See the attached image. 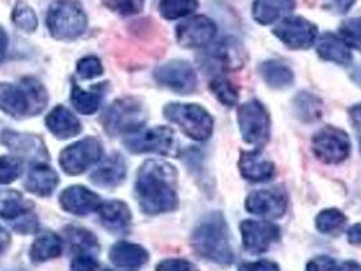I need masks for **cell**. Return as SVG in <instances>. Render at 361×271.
<instances>
[{"label": "cell", "instance_id": "obj_16", "mask_svg": "<svg viewBox=\"0 0 361 271\" xmlns=\"http://www.w3.org/2000/svg\"><path fill=\"white\" fill-rule=\"evenodd\" d=\"M245 208L249 213L264 218H281L287 213L288 198L283 189H261L250 193L245 202Z\"/></svg>", "mask_w": 361, "mask_h": 271}, {"label": "cell", "instance_id": "obj_17", "mask_svg": "<svg viewBox=\"0 0 361 271\" xmlns=\"http://www.w3.org/2000/svg\"><path fill=\"white\" fill-rule=\"evenodd\" d=\"M59 201L64 212L79 217L89 216L92 212H97L102 203V199L97 193L80 184L63 190Z\"/></svg>", "mask_w": 361, "mask_h": 271}, {"label": "cell", "instance_id": "obj_1", "mask_svg": "<svg viewBox=\"0 0 361 271\" xmlns=\"http://www.w3.org/2000/svg\"><path fill=\"white\" fill-rule=\"evenodd\" d=\"M177 170L170 163L151 159L142 164L137 171L135 191L145 215L158 216L177 210Z\"/></svg>", "mask_w": 361, "mask_h": 271}, {"label": "cell", "instance_id": "obj_23", "mask_svg": "<svg viewBox=\"0 0 361 271\" xmlns=\"http://www.w3.org/2000/svg\"><path fill=\"white\" fill-rule=\"evenodd\" d=\"M45 125L54 137L60 140H67L78 136L82 132V124L71 110L66 106H56L47 115Z\"/></svg>", "mask_w": 361, "mask_h": 271}, {"label": "cell", "instance_id": "obj_8", "mask_svg": "<svg viewBox=\"0 0 361 271\" xmlns=\"http://www.w3.org/2000/svg\"><path fill=\"white\" fill-rule=\"evenodd\" d=\"M238 124L245 143L261 148L269 141L271 115L259 101L252 99L238 108Z\"/></svg>", "mask_w": 361, "mask_h": 271}, {"label": "cell", "instance_id": "obj_18", "mask_svg": "<svg viewBox=\"0 0 361 271\" xmlns=\"http://www.w3.org/2000/svg\"><path fill=\"white\" fill-rule=\"evenodd\" d=\"M208 54L224 73L240 71L247 61L246 49L235 37L221 38L211 46Z\"/></svg>", "mask_w": 361, "mask_h": 271}, {"label": "cell", "instance_id": "obj_14", "mask_svg": "<svg viewBox=\"0 0 361 271\" xmlns=\"http://www.w3.org/2000/svg\"><path fill=\"white\" fill-rule=\"evenodd\" d=\"M216 34V23L205 15L185 19L176 29L177 42L185 49L205 48L215 39Z\"/></svg>", "mask_w": 361, "mask_h": 271}, {"label": "cell", "instance_id": "obj_27", "mask_svg": "<svg viewBox=\"0 0 361 271\" xmlns=\"http://www.w3.org/2000/svg\"><path fill=\"white\" fill-rule=\"evenodd\" d=\"M296 8V0H254L252 14L257 23L268 26L289 17Z\"/></svg>", "mask_w": 361, "mask_h": 271}, {"label": "cell", "instance_id": "obj_4", "mask_svg": "<svg viewBox=\"0 0 361 271\" xmlns=\"http://www.w3.org/2000/svg\"><path fill=\"white\" fill-rule=\"evenodd\" d=\"M147 120V108L140 99L135 96H123L110 103L101 121L105 132L111 137H128L140 132Z\"/></svg>", "mask_w": 361, "mask_h": 271}, {"label": "cell", "instance_id": "obj_41", "mask_svg": "<svg viewBox=\"0 0 361 271\" xmlns=\"http://www.w3.org/2000/svg\"><path fill=\"white\" fill-rule=\"evenodd\" d=\"M73 271H113L98 263L92 255H76L71 263Z\"/></svg>", "mask_w": 361, "mask_h": 271}, {"label": "cell", "instance_id": "obj_13", "mask_svg": "<svg viewBox=\"0 0 361 271\" xmlns=\"http://www.w3.org/2000/svg\"><path fill=\"white\" fill-rule=\"evenodd\" d=\"M242 244L246 253L261 255L268 253L281 237V229L271 221L245 220L239 225Z\"/></svg>", "mask_w": 361, "mask_h": 271}, {"label": "cell", "instance_id": "obj_40", "mask_svg": "<svg viewBox=\"0 0 361 271\" xmlns=\"http://www.w3.org/2000/svg\"><path fill=\"white\" fill-rule=\"evenodd\" d=\"M22 172L18 158L0 156V184H10L17 181Z\"/></svg>", "mask_w": 361, "mask_h": 271}, {"label": "cell", "instance_id": "obj_39", "mask_svg": "<svg viewBox=\"0 0 361 271\" xmlns=\"http://www.w3.org/2000/svg\"><path fill=\"white\" fill-rule=\"evenodd\" d=\"M76 73L85 80H91V79L99 77L104 73V67L98 57L87 56L78 61Z\"/></svg>", "mask_w": 361, "mask_h": 271}, {"label": "cell", "instance_id": "obj_52", "mask_svg": "<svg viewBox=\"0 0 361 271\" xmlns=\"http://www.w3.org/2000/svg\"><path fill=\"white\" fill-rule=\"evenodd\" d=\"M350 77H352V80L361 87V64L360 65H357L356 68H353V71L350 73Z\"/></svg>", "mask_w": 361, "mask_h": 271}, {"label": "cell", "instance_id": "obj_28", "mask_svg": "<svg viewBox=\"0 0 361 271\" xmlns=\"http://www.w3.org/2000/svg\"><path fill=\"white\" fill-rule=\"evenodd\" d=\"M32 201L25 198L18 190H0V218L17 221L33 210Z\"/></svg>", "mask_w": 361, "mask_h": 271}, {"label": "cell", "instance_id": "obj_7", "mask_svg": "<svg viewBox=\"0 0 361 271\" xmlns=\"http://www.w3.org/2000/svg\"><path fill=\"white\" fill-rule=\"evenodd\" d=\"M132 153H157L161 156H180V143L176 132L169 127H155L128 136L124 140Z\"/></svg>", "mask_w": 361, "mask_h": 271}, {"label": "cell", "instance_id": "obj_22", "mask_svg": "<svg viewBox=\"0 0 361 271\" xmlns=\"http://www.w3.org/2000/svg\"><path fill=\"white\" fill-rule=\"evenodd\" d=\"M106 90H108L106 82L92 84L89 90L82 89L78 83H73L70 98H71L73 108L83 115L95 114L104 102Z\"/></svg>", "mask_w": 361, "mask_h": 271}, {"label": "cell", "instance_id": "obj_15", "mask_svg": "<svg viewBox=\"0 0 361 271\" xmlns=\"http://www.w3.org/2000/svg\"><path fill=\"white\" fill-rule=\"evenodd\" d=\"M0 143L19 158L33 163H45L49 159L47 145L38 134L6 129L0 133Z\"/></svg>", "mask_w": 361, "mask_h": 271}, {"label": "cell", "instance_id": "obj_42", "mask_svg": "<svg viewBox=\"0 0 361 271\" xmlns=\"http://www.w3.org/2000/svg\"><path fill=\"white\" fill-rule=\"evenodd\" d=\"M155 271H200L196 265L182 258H169L163 259L158 265Z\"/></svg>", "mask_w": 361, "mask_h": 271}, {"label": "cell", "instance_id": "obj_46", "mask_svg": "<svg viewBox=\"0 0 361 271\" xmlns=\"http://www.w3.org/2000/svg\"><path fill=\"white\" fill-rule=\"evenodd\" d=\"M349 117H350V121H352V125H353V129H355V133H356V137H357V141H359V145H360L361 151V103L350 108V110H349Z\"/></svg>", "mask_w": 361, "mask_h": 271}, {"label": "cell", "instance_id": "obj_11", "mask_svg": "<svg viewBox=\"0 0 361 271\" xmlns=\"http://www.w3.org/2000/svg\"><path fill=\"white\" fill-rule=\"evenodd\" d=\"M271 33L289 49L306 51L317 44L318 26L300 15H292L281 19Z\"/></svg>", "mask_w": 361, "mask_h": 271}, {"label": "cell", "instance_id": "obj_38", "mask_svg": "<svg viewBox=\"0 0 361 271\" xmlns=\"http://www.w3.org/2000/svg\"><path fill=\"white\" fill-rule=\"evenodd\" d=\"M102 3L110 11L121 17H132L143 11L145 0H102Z\"/></svg>", "mask_w": 361, "mask_h": 271}, {"label": "cell", "instance_id": "obj_19", "mask_svg": "<svg viewBox=\"0 0 361 271\" xmlns=\"http://www.w3.org/2000/svg\"><path fill=\"white\" fill-rule=\"evenodd\" d=\"M240 175L246 181L261 183V182L271 181L276 175V165L262 155V152L257 148L253 151H243L240 153L239 163H238Z\"/></svg>", "mask_w": 361, "mask_h": 271}, {"label": "cell", "instance_id": "obj_31", "mask_svg": "<svg viewBox=\"0 0 361 271\" xmlns=\"http://www.w3.org/2000/svg\"><path fill=\"white\" fill-rule=\"evenodd\" d=\"M67 241L71 246V250L76 255H95L99 253V243L97 236L91 231L78 227V225H68L64 229Z\"/></svg>", "mask_w": 361, "mask_h": 271}, {"label": "cell", "instance_id": "obj_34", "mask_svg": "<svg viewBox=\"0 0 361 271\" xmlns=\"http://www.w3.org/2000/svg\"><path fill=\"white\" fill-rule=\"evenodd\" d=\"M199 0H159V14L167 20L186 18L199 8Z\"/></svg>", "mask_w": 361, "mask_h": 271}, {"label": "cell", "instance_id": "obj_35", "mask_svg": "<svg viewBox=\"0 0 361 271\" xmlns=\"http://www.w3.org/2000/svg\"><path fill=\"white\" fill-rule=\"evenodd\" d=\"M209 89L216 96L217 101L227 106L234 108L239 101V91L234 83L224 75H217L209 82Z\"/></svg>", "mask_w": 361, "mask_h": 271}, {"label": "cell", "instance_id": "obj_45", "mask_svg": "<svg viewBox=\"0 0 361 271\" xmlns=\"http://www.w3.org/2000/svg\"><path fill=\"white\" fill-rule=\"evenodd\" d=\"M238 271H281L280 270V266L269 260V259H261V260H255V262H246V263H242Z\"/></svg>", "mask_w": 361, "mask_h": 271}, {"label": "cell", "instance_id": "obj_49", "mask_svg": "<svg viewBox=\"0 0 361 271\" xmlns=\"http://www.w3.org/2000/svg\"><path fill=\"white\" fill-rule=\"evenodd\" d=\"M11 244V236L0 225V255L4 253Z\"/></svg>", "mask_w": 361, "mask_h": 271}, {"label": "cell", "instance_id": "obj_10", "mask_svg": "<svg viewBox=\"0 0 361 271\" xmlns=\"http://www.w3.org/2000/svg\"><path fill=\"white\" fill-rule=\"evenodd\" d=\"M104 148L95 137H86L64 148L60 153L59 163L63 171L68 175H80L86 172L91 165L101 162Z\"/></svg>", "mask_w": 361, "mask_h": 271}, {"label": "cell", "instance_id": "obj_26", "mask_svg": "<svg viewBox=\"0 0 361 271\" xmlns=\"http://www.w3.org/2000/svg\"><path fill=\"white\" fill-rule=\"evenodd\" d=\"M110 262L117 267L135 269L142 267L149 260V253L145 247L129 243V241H117L111 246L109 251Z\"/></svg>", "mask_w": 361, "mask_h": 271}, {"label": "cell", "instance_id": "obj_12", "mask_svg": "<svg viewBox=\"0 0 361 271\" xmlns=\"http://www.w3.org/2000/svg\"><path fill=\"white\" fill-rule=\"evenodd\" d=\"M154 79L158 84L180 95H188L197 90L199 79L193 65L185 60H170L159 65Z\"/></svg>", "mask_w": 361, "mask_h": 271}, {"label": "cell", "instance_id": "obj_6", "mask_svg": "<svg viewBox=\"0 0 361 271\" xmlns=\"http://www.w3.org/2000/svg\"><path fill=\"white\" fill-rule=\"evenodd\" d=\"M163 115L195 141H207L212 136L214 118L200 105L173 102L164 106Z\"/></svg>", "mask_w": 361, "mask_h": 271}, {"label": "cell", "instance_id": "obj_9", "mask_svg": "<svg viewBox=\"0 0 361 271\" xmlns=\"http://www.w3.org/2000/svg\"><path fill=\"white\" fill-rule=\"evenodd\" d=\"M311 145L317 159L326 164H340L345 162L352 152V144L348 133L333 125L319 129L312 136Z\"/></svg>", "mask_w": 361, "mask_h": 271}, {"label": "cell", "instance_id": "obj_5", "mask_svg": "<svg viewBox=\"0 0 361 271\" xmlns=\"http://www.w3.org/2000/svg\"><path fill=\"white\" fill-rule=\"evenodd\" d=\"M87 14L79 0H54L47 13L49 34L59 41H73L85 34Z\"/></svg>", "mask_w": 361, "mask_h": 271}, {"label": "cell", "instance_id": "obj_20", "mask_svg": "<svg viewBox=\"0 0 361 271\" xmlns=\"http://www.w3.org/2000/svg\"><path fill=\"white\" fill-rule=\"evenodd\" d=\"M127 178V163L120 153H111L91 174L90 179L99 187L114 189Z\"/></svg>", "mask_w": 361, "mask_h": 271}, {"label": "cell", "instance_id": "obj_32", "mask_svg": "<svg viewBox=\"0 0 361 271\" xmlns=\"http://www.w3.org/2000/svg\"><path fill=\"white\" fill-rule=\"evenodd\" d=\"M293 110L300 121L314 122L322 117V102L317 95L302 91L293 99Z\"/></svg>", "mask_w": 361, "mask_h": 271}, {"label": "cell", "instance_id": "obj_51", "mask_svg": "<svg viewBox=\"0 0 361 271\" xmlns=\"http://www.w3.org/2000/svg\"><path fill=\"white\" fill-rule=\"evenodd\" d=\"M338 271H361V265L355 260H346L343 265H340Z\"/></svg>", "mask_w": 361, "mask_h": 271}, {"label": "cell", "instance_id": "obj_37", "mask_svg": "<svg viewBox=\"0 0 361 271\" xmlns=\"http://www.w3.org/2000/svg\"><path fill=\"white\" fill-rule=\"evenodd\" d=\"M338 34L349 48L361 52V17L343 20L338 27Z\"/></svg>", "mask_w": 361, "mask_h": 271}, {"label": "cell", "instance_id": "obj_2", "mask_svg": "<svg viewBox=\"0 0 361 271\" xmlns=\"http://www.w3.org/2000/svg\"><path fill=\"white\" fill-rule=\"evenodd\" d=\"M190 246L200 258L219 266L234 263L228 225L220 212H212L200 221L190 237Z\"/></svg>", "mask_w": 361, "mask_h": 271}, {"label": "cell", "instance_id": "obj_24", "mask_svg": "<svg viewBox=\"0 0 361 271\" xmlns=\"http://www.w3.org/2000/svg\"><path fill=\"white\" fill-rule=\"evenodd\" d=\"M59 175L47 163H35L29 171L25 189L38 197H49L59 186Z\"/></svg>", "mask_w": 361, "mask_h": 271}, {"label": "cell", "instance_id": "obj_21", "mask_svg": "<svg viewBox=\"0 0 361 271\" xmlns=\"http://www.w3.org/2000/svg\"><path fill=\"white\" fill-rule=\"evenodd\" d=\"M97 212L102 225L108 231L113 234L127 232L132 221V213L124 201L111 199L108 202H102Z\"/></svg>", "mask_w": 361, "mask_h": 271}, {"label": "cell", "instance_id": "obj_3", "mask_svg": "<svg viewBox=\"0 0 361 271\" xmlns=\"http://www.w3.org/2000/svg\"><path fill=\"white\" fill-rule=\"evenodd\" d=\"M48 102V91L33 76H25L18 83H0V111L16 120L41 114Z\"/></svg>", "mask_w": 361, "mask_h": 271}, {"label": "cell", "instance_id": "obj_44", "mask_svg": "<svg viewBox=\"0 0 361 271\" xmlns=\"http://www.w3.org/2000/svg\"><path fill=\"white\" fill-rule=\"evenodd\" d=\"M13 228L20 235H30L38 231V218L32 212L13 222Z\"/></svg>", "mask_w": 361, "mask_h": 271}, {"label": "cell", "instance_id": "obj_47", "mask_svg": "<svg viewBox=\"0 0 361 271\" xmlns=\"http://www.w3.org/2000/svg\"><path fill=\"white\" fill-rule=\"evenodd\" d=\"M348 241L352 246L361 247V222L355 224V225H352L349 228V231H348Z\"/></svg>", "mask_w": 361, "mask_h": 271}, {"label": "cell", "instance_id": "obj_25", "mask_svg": "<svg viewBox=\"0 0 361 271\" xmlns=\"http://www.w3.org/2000/svg\"><path fill=\"white\" fill-rule=\"evenodd\" d=\"M317 54L325 60L334 63L341 67H348L352 64L353 54L350 48L343 42V39L333 33H324L317 39L315 44Z\"/></svg>", "mask_w": 361, "mask_h": 271}, {"label": "cell", "instance_id": "obj_30", "mask_svg": "<svg viewBox=\"0 0 361 271\" xmlns=\"http://www.w3.org/2000/svg\"><path fill=\"white\" fill-rule=\"evenodd\" d=\"M264 82L273 90H286L293 84L295 75L287 64L280 60H267L259 65Z\"/></svg>", "mask_w": 361, "mask_h": 271}, {"label": "cell", "instance_id": "obj_48", "mask_svg": "<svg viewBox=\"0 0 361 271\" xmlns=\"http://www.w3.org/2000/svg\"><path fill=\"white\" fill-rule=\"evenodd\" d=\"M7 49H8V36L6 29L0 25V64L3 63L6 54H7Z\"/></svg>", "mask_w": 361, "mask_h": 271}, {"label": "cell", "instance_id": "obj_43", "mask_svg": "<svg viewBox=\"0 0 361 271\" xmlns=\"http://www.w3.org/2000/svg\"><path fill=\"white\" fill-rule=\"evenodd\" d=\"M340 265L329 255H318L310 259L306 265V271H338Z\"/></svg>", "mask_w": 361, "mask_h": 271}, {"label": "cell", "instance_id": "obj_33", "mask_svg": "<svg viewBox=\"0 0 361 271\" xmlns=\"http://www.w3.org/2000/svg\"><path fill=\"white\" fill-rule=\"evenodd\" d=\"M348 218L341 210L330 208L318 213L315 218L317 229L327 236H338L343 234L346 228Z\"/></svg>", "mask_w": 361, "mask_h": 271}, {"label": "cell", "instance_id": "obj_36", "mask_svg": "<svg viewBox=\"0 0 361 271\" xmlns=\"http://www.w3.org/2000/svg\"><path fill=\"white\" fill-rule=\"evenodd\" d=\"M11 20L19 30L27 34L35 33L38 27L36 11L25 0H18L13 7Z\"/></svg>", "mask_w": 361, "mask_h": 271}, {"label": "cell", "instance_id": "obj_29", "mask_svg": "<svg viewBox=\"0 0 361 271\" xmlns=\"http://www.w3.org/2000/svg\"><path fill=\"white\" fill-rule=\"evenodd\" d=\"M63 239L54 232H44L37 236L30 247V259L33 263H44L59 258L63 253Z\"/></svg>", "mask_w": 361, "mask_h": 271}, {"label": "cell", "instance_id": "obj_50", "mask_svg": "<svg viewBox=\"0 0 361 271\" xmlns=\"http://www.w3.org/2000/svg\"><path fill=\"white\" fill-rule=\"evenodd\" d=\"M355 1H356V0H333V3L336 4L337 10H338L340 13H343V14L348 13V11L353 7Z\"/></svg>", "mask_w": 361, "mask_h": 271}]
</instances>
